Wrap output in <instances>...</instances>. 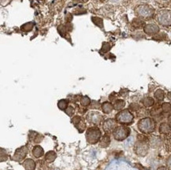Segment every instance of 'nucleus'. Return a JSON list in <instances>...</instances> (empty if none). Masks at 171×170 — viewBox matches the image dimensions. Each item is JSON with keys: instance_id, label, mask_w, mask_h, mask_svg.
<instances>
[{"instance_id": "nucleus-1", "label": "nucleus", "mask_w": 171, "mask_h": 170, "mask_svg": "<svg viewBox=\"0 0 171 170\" xmlns=\"http://www.w3.org/2000/svg\"><path fill=\"white\" fill-rule=\"evenodd\" d=\"M155 9L149 5H140L135 9V14L137 17H140L143 20H150L155 16Z\"/></svg>"}, {"instance_id": "nucleus-2", "label": "nucleus", "mask_w": 171, "mask_h": 170, "mask_svg": "<svg viewBox=\"0 0 171 170\" xmlns=\"http://www.w3.org/2000/svg\"><path fill=\"white\" fill-rule=\"evenodd\" d=\"M155 19L158 24L164 27L171 26V10H161L155 15Z\"/></svg>"}, {"instance_id": "nucleus-3", "label": "nucleus", "mask_w": 171, "mask_h": 170, "mask_svg": "<svg viewBox=\"0 0 171 170\" xmlns=\"http://www.w3.org/2000/svg\"><path fill=\"white\" fill-rule=\"evenodd\" d=\"M155 123L151 118L142 119L138 124L139 129L144 133H150L153 132L155 129Z\"/></svg>"}, {"instance_id": "nucleus-4", "label": "nucleus", "mask_w": 171, "mask_h": 170, "mask_svg": "<svg viewBox=\"0 0 171 170\" xmlns=\"http://www.w3.org/2000/svg\"><path fill=\"white\" fill-rule=\"evenodd\" d=\"M117 121L122 124H130L133 121V116L130 113V111L125 110L121 111L118 113L116 116Z\"/></svg>"}, {"instance_id": "nucleus-5", "label": "nucleus", "mask_w": 171, "mask_h": 170, "mask_svg": "<svg viewBox=\"0 0 171 170\" xmlns=\"http://www.w3.org/2000/svg\"><path fill=\"white\" fill-rule=\"evenodd\" d=\"M101 132L99 129L97 128H89L87 132V139L88 141L91 143H95L101 136Z\"/></svg>"}, {"instance_id": "nucleus-6", "label": "nucleus", "mask_w": 171, "mask_h": 170, "mask_svg": "<svg viewBox=\"0 0 171 170\" xmlns=\"http://www.w3.org/2000/svg\"><path fill=\"white\" fill-rule=\"evenodd\" d=\"M130 133V129L125 127H118L116 128L114 132V136L117 140H123L129 136Z\"/></svg>"}, {"instance_id": "nucleus-7", "label": "nucleus", "mask_w": 171, "mask_h": 170, "mask_svg": "<svg viewBox=\"0 0 171 170\" xmlns=\"http://www.w3.org/2000/svg\"><path fill=\"white\" fill-rule=\"evenodd\" d=\"M159 26L157 25L156 23H148L145 24L144 27V32L148 36H155L159 32Z\"/></svg>"}, {"instance_id": "nucleus-8", "label": "nucleus", "mask_w": 171, "mask_h": 170, "mask_svg": "<svg viewBox=\"0 0 171 170\" xmlns=\"http://www.w3.org/2000/svg\"><path fill=\"white\" fill-rule=\"evenodd\" d=\"M103 118V117L100 113L98 112H90L88 113V116H87V120H88L90 123L93 124H99Z\"/></svg>"}, {"instance_id": "nucleus-9", "label": "nucleus", "mask_w": 171, "mask_h": 170, "mask_svg": "<svg viewBox=\"0 0 171 170\" xmlns=\"http://www.w3.org/2000/svg\"><path fill=\"white\" fill-rule=\"evenodd\" d=\"M131 25L136 29H139V28H141L144 27L145 22H144V21L143 19L140 18V17H135L134 19L132 21Z\"/></svg>"}, {"instance_id": "nucleus-10", "label": "nucleus", "mask_w": 171, "mask_h": 170, "mask_svg": "<svg viewBox=\"0 0 171 170\" xmlns=\"http://www.w3.org/2000/svg\"><path fill=\"white\" fill-rule=\"evenodd\" d=\"M116 126V122L113 119H108L105 121V123L103 124V128L106 132H110L112 131Z\"/></svg>"}, {"instance_id": "nucleus-11", "label": "nucleus", "mask_w": 171, "mask_h": 170, "mask_svg": "<svg viewBox=\"0 0 171 170\" xmlns=\"http://www.w3.org/2000/svg\"><path fill=\"white\" fill-rule=\"evenodd\" d=\"M137 153L140 154V155H145L147 151V147L146 143H144V142H140L137 144Z\"/></svg>"}, {"instance_id": "nucleus-12", "label": "nucleus", "mask_w": 171, "mask_h": 170, "mask_svg": "<svg viewBox=\"0 0 171 170\" xmlns=\"http://www.w3.org/2000/svg\"><path fill=\"white\" fill-rule=\"evenodd\" d=\"M159 131H160V132L162 134H168L170 133L171 128L168 124L162 123L161 124V126H160V129H159Z\"/></svg>"}, {"instance_id": "nucleus-13", "label": "nucleus", "mask_w": 171, "mask_h": 170, "mask_svg": "<svg viewBox=\"0 0 171 170\" xmlns=\"http://www.w3.org/2000/svg\"><path fill=\"white\" fill-rule=\"evenodd\" d=\"M125 106V102L124 100L122 99H117V101H115L114 105V108L116 110H122Z\"/></svg>"}, {"instance_id": "nucleus-14", "label": "nucleus", "mask_w": 171, "mask_h": 170, "mask_svg": "<svg viewBox=\"0 0 171 170\" xmlns=\"http://www.w3.org/2000/svg\"><path fill=\"white\" fill-rule=\"evenodd\" d=\"M142 103L145 107H151L154 105L155 102L154 99L151 98V97H147V98H144L143 100H142Z\"/></svg>"}, {"instance_id": "nucleus-15", "label": "nucleus", "mask_w": 171, "mask_h": 170, "mask_svg": "<svg viewBox=\"0 0 171 170\" xmlns=\"http://www.w3.org/2000/svg\"><path fill=\"white\" fill-rule=\"evenodd\" d=\"M167 36H168L165 32H159L158 34L154 36L152 39L155 40H157V41H163V40H166L167 39Z\"/></svg>"}, {"instance_id": "nucleus-16", "label": "nucleus", "mask_w": 171, "mask_h": 170, "mask_svg": "<svg viewBox=\"0 0 171 170\" xmlns=\"http://www.w3.org/2000/svg\"><path fill=\"white\" fill-rule=\"evenodd\" d=\"M102 108H103V111L105 113H110L111 111L113 110V105L110 102H104L102 105Z\"/></svg>"}, {"instance_id": "nucleus-17", "label": "nucleus", "mask_w": 171, "mask_h": 170, "mask_svg": "<svg viewBox=\"0 0 171 170\" xmlns=\"http://www.w3.org/2000/svg\"><path fill=\"white\" fill-rule=\"evenodd\" d=\"M155 97L159 101L163 100L164 97H165V93H164L163 90H162V89H157L155 92Z\"/></svg>"}, {"instance_id": "nucleus-18", "label": "nucleus", "mask_w": 171, "mask_h": 170, "mask_svg": "<svg viewBox=\"0 0 171 170\" xmlns=\"http://www.w3.org/2000/svg\"><path fill=\"white\" fill-rule=\"evenodd\" d=\"M92 22L94 23L96 26L101 28H103V21L102 18L98 17H92Z\"/></svg>"}, {"instance_id": "nucleus-19", "label": "nucleus", "mask_w": 171, "mask_h": 170, "mask_svg": "<svg viewBox=\"0 0 171 170\" xmlns=\"http://www.w3.org/2000/svg\"><path fill=\"white\" fill-rule=\"evenodd\" d=\"M34 27V25H33V23L32 22H28L26 24H24L21 27V29L22 31H24V32H29Z\"/></svg>"}, {"instance_id": "nucleus-20", "label": "nucleus", "mask_w": 171, "mask_h": 170, "mask_svg": "<svg viewBox=\"0 0 171 170\" xmlns=\"http://www.w3.org/2000/svg\"><path fill=\"white\" fill-rule=\"evenodd\" d=\"M33 154H34L35 157H36V158H39L40 156H42L44 154V150L42 149L40 147H36L34 148V150H33Z\"/></svg>"}, {"instance_id": "nucleus-21", "label": "nucleus", "mask_w": 171, "mask_h": 170, "mask_svg": "<svg viewBox=\"0 0 171 170\" xmlns=\"http://www.w3.org/2000/svg\"><path fill=\"white\" fill-rule=\"evenodd\" d=\"M58 106H59V108L62 110H65L66 108H68L67 106H68V101L66 100V99H62L59 102V103H58Z\"/></svg>"}, {"instance_id": "nucleus-22", "label": "nucleus", "mask_w": 171, "mask_h": 170, "mask_svg": "<svg viewBox=\"0 0 171 170\" xmlns=\"http://www.w3.org/2000/svg\"><path fill=\"white\" fill-rule=\"evenodd\" d=\"M162 110L163 111L164 113H170L171 111V105L168 102H164L162 105Z\"/></svg>"}, {"instance_id": "nucleus-23", "label": "nucleus", "mask_w": 171, "mask_h": 170, "mask_svg": "<svg viewBox=\"0 0 171 170\" xmlns=\"http://www.w3.org/2000/svg\"><path fill=\"white\" fill-rule=\"evenodd\" d=\"M109 143H110V138H109V136H103V139L101 140L100 142V146L101 147H107L109 145Z\"/></svg>"}, {"instance_id": "nucleus-24", "label": "nucleus", "mask_w": 171, "mask_h": 170, "mask_svg": "<svg viewBox=\"0 0 171 170\" xmlns=\"http://www.w3.org/2000/svg\"><path fill=\"white\" fill-rule=\"evenodd\" d=\"M81 103L82 106H88L89 104L91 103L90 99L88 96H84L81 100Z\"/></svg>"}, {"instance_id": "nucleus-25", "label": "nucleus", "mask_w": 171, "mask_h": 170, "mask_svg": "<svg viewBox=\"0 0 171 170\" xmlns=\"http://www.w3.org/2000/svg\"><path fill=\"white\" fill-rule=\"evenodd\" d=\"M54 158H55V154L53 152V151H51V152H49L46 155V160L49 162H51V161H53L54 160Z\"/></svg>"}, {"instance_id": "nucleus-26", "label": "nucleus", "mask_w": 171, "mask_h": 170, "mask_svg": "<svg viewBox=\"0 0 171 170\" xmlns=\"http://www.w3.org/2000/svg\"><path fill=\"white\" fill-rule=\"evenodd\" d=\"M110 48H111V46H110V44L109 43H103V46H102V48H101V51L107 53V52H108L110 51Z\"/></svg>"}, {"instance_id": "nucleus-27", "label": "nucleus", "mask_w": 171, "mask_h": 170, "mask_svg": "<svg viewBox=\"0 0 171 170\" xmlns=\"http://www.w3.org/2000/svg\"><path fill=\"white\" fill-rule=\"evenodd\" d=\"M130 109L132 111H136V112H138V110H140V106L138 105L137 103H132L130 106Z\"/></svg>"}, {"instance_id": "nucleus-28", "label": "nucleus", "mask_w": 171, "mask_h": 170, "mask_svg": "<svg viewBox=\"0 0 171 170\" xmlns=\"http://www.w3.org/2000/svg\"><path fill=\"white\" fill-rule=\"evenodd\" d=\"M66 113L68 114L69 116H71V115H73V113H74V111H73V107H68V108L66 110Z\"/></svg>"}, {"instance_id": "nucleus-29", "label": "nucleus", "mask_w": 171, "mask_h": 170, "mask_svg": "<svg viewBox=\"0 0 171 170\" xmlns=\"http://www.w3.org/2000/svg\"><path fill=\"white\" fill-rule=\"evenodd\" d=\"M91 107H92V109H99V103L96 101H93Z\"/></svg>"}, {"instance_id": "nucleus-30", "label": "nucleus", "mask_w": 171, "mask_h": 170, "mask_svg": "<svg viewBox=\"0 0 171 170\" xmlns=\"http://www.w3.org/2000/svg\"><path fill=\"white\" fill-rule=\"evenodd\" d=\"M73 19V16L71 14H67V15L66 16V21L67 22H70Z\"/></svg>"}, {"instance_id": "nucleus-31", "label": "nucleus", "mask_w": 171, "mask_h": 170, "mask_svg": "<svg viewBox=\"0 0 171 170\" xmlns=\"http://www.w3.org/2000/svg\"><path fill=\"white\" fill-rule=\"evenodd\" d=\"M167 165H168V168L171 170V157L169 158V160L167 161Z\"/></svg>"}, {"instance_id": "nucleus-32", "label": "nucleus", "mask_w": 171, "mask_h": 170, "mask_svg": "<svg viewBox=\"0 0 171 170\" xmlns=\"http://www.w3.org/2000/svg\"><path fill=\"white\" fill-rule=\"evenodd\" d=\"M167 98H168V99L170 101H171V92H169V93L167 94Z\"/></svg>"}, {"instance_id": "nucleus-33", "label": "nucleus", "mask_w": 171, "mask_h": 170, "mask_svg": "<svg viewBox=\"0 0 171 170\" xmlns=\"http://www.w3.org/2000/svg\"><path fill=\"white\" fill-rule=\"evenodd\" d=\"M168 121H169V123L170 124H171V115L170 117H169V118H168Z\"/></svg>"}, {"instance_id": "nucleus-34", "label": "nucleus", "mask_w": 171, "mask_h": 170, "mask_svg": "<svg viewBox=\"0 0 171 170\" xmlns=\"http://www.w3.org/2000/svg\"><path fill=\"white\" fill-rule=\"evenodd\" d=\"M76 1H77V2H85L87 0H76Z\"/></svg>"}, {"instance_id": "nucleus-35", "label": "nucleus", "mask_w": 171, "mask_h": 170, "mask_svg": "<svg viewBox=\"0 0 171 170\" xmlns=\"http://www.w3.org/2000/svg\"><path fill=\"white\" fill-rule=\"evenodd\" d=\"M159 170H166V169H164V168H160V169H159Z\"/></svg>"}, {"instance_id": "nucleus-36", "label": "nucleus", "mask_w": 171, "mask_h": 170, "mask_svg": "<svg viewBox=\"0 0 171 170\" xmlns=\"http://www.w3.org/2000/svg\"><path fill=\"white\" fill-rule=\"evenodd\" d=\"M97 1H101V2H103V1H105V0H97Z\"/></svg>"}, {"instance_id": "nucleus-37", "label": "nucleus", "mask_w": 171, "mask_h": 170, "mask_svg": "<svg viewBox=\"0 0 171 170\" xmlns=\"http://www.w3.org/2000/svg\"><path fill=\"white\" fill-rule=\"evenodd\" d=\"M170 7H171V0H170Z\"/></svg>"}]
</instances>
